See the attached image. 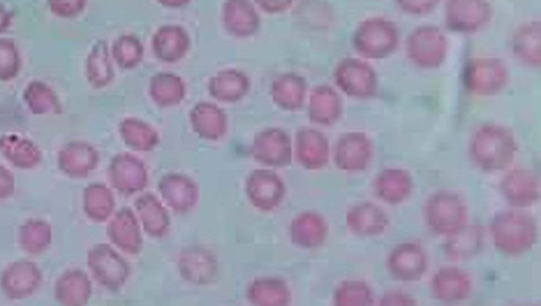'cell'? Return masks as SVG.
I'll return each mask as SVG.
<instances>
[{"label":"cell","mask_w":541,"mask_h":306,"mask_svg":"<svg viewBox=\"0 0 541 306\" xmlns=\"http://www.w3.org/2000/svg\"><path fill=\"white\" fill-rule=\"evenodd\" d=\"M517 143L513 133L494 123L479 126L470 143L472 161L483 172L497 173L508 169L514 161Z\"/></svg>","instance_id":"obj_1"},{"label":"cell","mask_w":541,"mask_h":306,"mask_svg":"<svg viewBox=\"0 0 541 306\" xmlns=\"http://www.w3.org/2000/svg\"><path fill=\"white\" fill-rule=\"evenodd\" d=\"M495 248L508 257L527 254L537 241V225L532 215L524 209L501 211L491 224Z\"/></svg>","instance_id":"obj_2"},{"label":"cell","mask_w":541,"mask_h":306,"mask_svg":"<svg viewBox=\"0 0 541 306\" xmlns=\"http://www.w3.org/2000/svg\"><path fill=\"white\" fill-rule=\"evenodd\" d=\"M400 30L384 16H372L362 21L352 34V47L367 61L385 60L397 51Z\"/></svg>","instance_id":"obj_3"},{"label":"cell","mask_w":541,"mask_h":306,"mask_svg":"<svg viewBox=\"0 0 541 306\" xmlns=\"http://www.w3.org/2000/svg\"><path fill=\"white\" fill-rule=\"evenodd\" d=\"M405 53L414 66L423 70H435L449 57L450 40L439 27L422 25L407 36Z\"/></svg>","instance_id":"obj_4"},{"label":"cell","mask_w":541,"mask_h":306,"mask_svg":"<svg viewBox=\"0 0 541 306\" xmlns=\"http://www.w3.org/2000/svg\"><path fill=\"white\" fill-rule=\"evenodd\" d=\"M424 218L429 229L447 238L466 224L468 209L458 194L439 191L428 198Z\"/></svg>","instance_id":"obj_5"},{"label":"cell","mask_w":541,"mask_h":306,"mask_svg":"<svg viewBox=\"0 0 541 306\" xmlns=\"http://www.w3.org/2000/svg\"><path fill=\"white\" fill-rule=\"evenodd\" d=\"M509 80L507 65L497 58H475L464 67V87L476 97H493L500 94L508 86Z\"/></svg>","instance_id":"obj_6"},{"label":"cell","mask_w":541,"mask_h":306,"mask_svg":"<svg viewBox=\"0 0 541 306\" xmlns=\"http://www.w3.org/2000/svg\"><path fill=\"white\" fill-rule=\"evenodd\" d=\"M334 82L343 94L359 100L375 97L379 89L377 71L362 58L343 59L334 69Z\"/></svg>","instance_id":"obj_7"},{"label":"cell","mask_w":541,"mask_h":306,"mask_svg":"<svg viewBox=\"0 0 541 306\" xmlns=\"http://www.w3.org/2000/svg\"><path fill=\"white\" fill-rule=\"evenodd\" d=\"M490 0H446L444 23L447 29L462 35L476 34L493 20Z\"/></svg>","instance_id":"obj_8"},{"label":"cell","mask_w":541,"mask_h":306,"mask_svg":"<svg viewBox=\"0 0 541 306\" xmlns=\"http://www.w3.org/2000/svg\"><path fill=\"white\" fill-rule=\"evenodd\" d=\"M388 273L396 280L406 283L422 279L428 268V258L424 248L413 242L397 245L386 262Z\"/></svg>","instance_id":"obj_9"},{"label":"cell","mask_w":541,"mask_h":306,"mask_svg":"<svg viewBox=\"0 0 541 306\" xmlns=\"http://www.w3.org/2000/svg\"><path fill=\"white\" fill-rule=\"evenodd\" d=\"M373 157V144L361 132H349L340 137L334 148V164L346 173L365 171Z\"/></svg>","instance_id":"obj_10"},{"label":"cell","mask_w":541,"mask_h":306,"mask_svg":"<svg viewBox=\"0 0 541 306\" xmlns=\"http://www.w3.org/2000/svg\"><path fill=\"white\" fill-rule=\"evenodd\" d=\"M500 192L511 207L515 209L530 208L538 201V179L529 169L511 170L502 178Z\"/></svg>","instance_id":"obj_11"},{"label":"cell","mask_w":541,"mask_h":306,"mask_svg":"<svg viewBox=\"0 0 541 306\" xmlns=\"http://www.w3.org/2000/svg\"><path fill=\"white\" fill-rule=\"evenodd\" d=\"M247 194L257 209L270 211L282 204L286 187L281 177L273 171L257 170L248 178Z\"/></svg>","instance_id":"obj_12"},{"label":"cell","mask_w":541,"mask_h":306,"mask_svg":"<svg viewBox=\"0 0 541 306\" xmlns=\"http://www.w3.org/2000/svg\"><path fill=\"white\" fill-rule=\"evenodd\" d=\"M473 280L459 267H443L434 275L431 282L433 297L447 304H455L468 299L473 292Z\"/></svg>","instance_id":"obj_13"},{"label":"cell","mask_w":541,"mask_h":306,"mask_svg":"<svg viewBox=\"0 0 541 306\" xmlns=\"http://www.w3.org/2000/svg\"><path fill=\"white\" fill-rule=\"evenodd\" d=\"M253 155L257 162L273 168L290 165L293 156L292 141L282 130H268L256 136Z\"/></svg>","instance_id":"obj_14"},{"label":"cell","mask_w":541,"mask_h":306,"mask_svg":"<svg viewBox=\"0 0 541 306\" xmlns=\"http://www.w3.org/2000/svg\"><path fill=\"white\" fill-rule=\"evenodd\" d=\"M221 22L227 32L238 39H248L260 28L257 7L250 0H226L221 10Z\"/></svg>","instance_id":"obj_15"},{"label":"cell","mask_w":541,"mask_h":306,"mask_svg":"<svg viewBox=\"0 0 541 306\" xmlns=\"http://www.w3.org/2000/svg\"><path fill=\"white\" fill-rule=\"evenodd\" d=\"M295 155L298 164L305 169L322 170L327 167L330 160L329 140L319 130L304 128L296 135Z\"/></svg>","instance_id":"obj_16"},{"label":"cell","mask_w":541,"mask_h":306,"mask_svg":"<svg viewBox=\"0 0 541 306\" xmlns=\"http://www.w3.org/2000/svg\"><path fill=\"white\" fill-rule=\"evenodd\" d=\"M346 225L354 236L376 238L387 230L389 219L381 207L364 202L349 209L346 214Z\"/></svg>","instance_id":"obj_17"},{"label":"cell","mask_w":541,"mask_h":306,"mask_svg":"<svg viewBox=\"0 0 541 306\" xmlns=\"http://www.w3.org/2000/svg\"><path fill=\"white\" fill-rule=\"evenodd\" d=\"M308 99V115L312 123L332 126L342 118L343 100L333 87L327 84L316 86Z\"/></svg>","instance_id":"obj_18"},{"label":"cell","mask_w":541,"mask_h":306,"mask_svg":"<svg viewBox=\"0 0 541 306\" xmlns=\"http://www.w3.org/2000/svg\"><path fill=\"white\" fill-rule=\"evenodd\" d=\"M415 184L412 175L401 168L382 171L373 182V191L379 200L390 206H398L412 195Z\"/></svg>","instance_id":"obj_19"},{"label":"cell","mask_w":541,"mask_h":306,"mask_svg":"<svg viewBox=\"0 0 541 306\" xmlns=\"http://www.w3.org/2000/svg\"><path fill=\"white\" fill-rule=\"evenodd\" d=\"M511 49L514 58L530 69L541 65V24L530 21L519 25L512 35Z\"/></svg>","instance_id":"obj_20"},{"label":"cell","mask_w":541,"mask_h":306,"mask_svg":"<svg viewBox=\"0 0 541 306\" xmlns=\"http://www.w3.org/2000/svg\"><path fill=\"white\" fill-rule=\"evenodd\" d=\"M329 226L324 216L315 211H305L291 223V240L304 249H315L324 245Z\"/></svg>","instance_id":"obj_21"},{"label":"cell","mask_w":541,"mask_h":306,"mask_svg":"<svg viewBox=\"0 0 541 306\" xmlns=\"http://www.w3.org/2000/svg\"><path fill=\"white\" fill-rule=\"evenodd\" d=\"M152 46L160 61L176 63L189 52L191 39L189 33L179 25H164L154 34Z\"/></svg>","instance_id":"obj_22"},{"label":"cell","mask_w":541,"mask_h":306,"mask_svg":"<svg viewBox=\"0 0 541 306\" xmlns=\"http://www.w3.org/2000/svg\"><path fill=\"white\" fill-rule=\"evenodd\" d=\"M159 190L164 203L177 213H185L194 208L198 198L196 185L189 177L170 174L162 177Z\"/></svg>","instance_id":"obj_23"},{"label":"cell","mask_w":541,"mask_h":306,"mask_svg":"<svg viewBox=\"0 0 541 306\" xmlns=\"http://www.w3.org/2000/svg\"><path fill=\"white\" fill-rule=\"evenodd\" d=\"M271 95L275 104L283 110H302L308 97V85L304 77L293 74L278 76L272 83Z\"/></svg>","instance_id":"obj_24"},{"label":"cell","mask_w":541,"mask_h":306,"mask_svg":"<svg viewBox=\"0 0 541 306\" xmlns=\"http://www.w3.org/2000/svg\"><path fill=\"white\" fill-rule=\"evenodd\" d=\"M251 83L244 72L237 69H226L218 72L209 83L210 95L223 103H235L244 98Z\"/></svg>","instance_id":"obj_25"},{"label":"cell","mask_w":541,"mask_h":306,"mask_svg":"<svg viewBox=\"0 0 541 306\" xmlns=\"http://www.w3.org/2000/svg\"><path fill=\"white\" fill-rule=\"evenodd\" d=\"M190 117L193 129L202 138L217 140L227 133V116L213 103L197 104Z\"/></svg>","instance_id":"obj_26"},{"label":"cell","mask_w":541,"mask_h":306,"mask_svg":"<svg viewBox=\"0 0 541 306\" xmlns=\"http://www.w3.org/2000/svg\"><path fill=\"white\" fill-rule=\"evenodd\" d=\"M114 175L113 180L116 188L126 194H134L143 190L147 184V173L141 160L134 156L123 155L113 164L111 168Z\"/></svg>","instance_id":"obj_27"},{"label":"cell","mask_w":541,"mask_h":306,"mask_svg":"<svg viewBox=\"0 0 541 306\" xmlns=\"http://www.w3.org/2000/svg\"><path fill=\"white\" fill-rule=\"evenodd\" d=\"M483 245V231L477 225L465 224L447 237L444 245L445 254L452 260L464 261L479 254Z\"/></svg>","instance_id":"obj_28"},{"label":"cell","mask_w":541,"mask_h":306,"mask_svg":"<svg viewBox=\"0 0 541 306\" xmlns=\"http://www.w3.org/2000/svg\"><path fill=\"white\" fill-rule=\"evenodd\" d=\"M139 222L152 237H162L169 229L170 216L153 193L145 194L136 202Z\"/></svg>","instance_id":"obj_29"},{"label":"cell","mask_w":541,"mask_h":306,"mask_svg":"<svg viewBox=\"0 0 541 306\" xmlns=\"http://www.w3.org/2000/svg\"><path fill=\"white\" fill-rule=\"evenodd\" d=\"M149 95L163 107L175 106L183 101L186 88L183 80L170 72L155 75L149 83Z\"/></svg>","instance_id":"obj_30"},{"label":"cell","mask_w":541,"mask_h":306,"mask_svg":"<svg viewBox=\"0 0 541 306\" xmlns=\"http://www.w3.org/2000/svg\"><path fill=\"white\" fill-rule=\"evenodd\" d=\"M249 301L254 304H289L291 293L288 285L277 278L256 279L248 291Z\"/></svg>","instance_id":"obj_31"},{"label":"cell","mask_w":541,"mask_h":306,"mask_svg":"<svg viewBox=\"0 0 541 306\" xmlns=\"http://www.w3.org/2000/svg\"><path fill=\"white\" fill-rule=\"evenodd\" d=\"M133 211L123 209L113 225L114 242L130 254H137L142 246L141 226Z\"/></svg>","instance_id":"obj_32"},{"label":"cell","mask_w":541,"mask_h":306,"mask_svg":"<svg viewBox=\"0 0 541 306\" xmlns=\"http://www.w3.org/2000/svg\"><path fill=\"white\" fill-rule=\"evenodd\" d=\"M333 303L338 306H368L375 303V295L366 282L345 280L335 288Z\"/></svg>","instance_id":"obj_33"},{"label":"cell","mask_w":541,"mask_h":306,"mask_svg":"<svg viewBox=\"0 0 541 306\" xmlns=\"http://www.w3.org/2000/svg\"><path fill=\"white\" fill-rule=\"evenodd\" d=\"M122 135L127 146L136 151H151L158 146V133L151 125L137 118H129L122 124Z\"/></svg>","instance_id":"obj_34"},{"label":"cell","mask_w":541,"mask_h":306,"mask_svg":"<svg viewBox=\"0 0 541 306\" xmlns=\"http://www.w3.org/2000/svg\"><path fill=\"white\" fill-rule=\"evenodd\" d=\"M114 56L122 68L134 69L143 61V44L137 36L124 35L117 41Z\"/></svg>","instance_id":"obj_35"},{"label":"cell","mask_w":541,"mask_h":306,"mask_svg":"<svg viewBox=\"0 0 541 306\" xmlns=\"http://www.w3.org/2000/svg\"><path fill=\"white\" fill-rule=\"evenodd\" d=\"M441 0H396L401 12L409 16H425L433 13Z\"/></svg>","instance_id":"obj_36"},{"label":"cell","mask_w":541,"mask_h":306,"mask_svg":"<svg viewBox=\"0 0 541 306\" xmlns=\"http://www.w3.org/2000/svg\"><path fill=\"white\" fill-rule=\"evenodd\" d=\"M255 6L269 14H279L288 11L295 0H254Z\"/></svg>","instance_id":"obj_37"},{"label":"cell","mask_w":541,"mask_h":306,"mask_svg":"<svg viewBox=\"0 0 541 306\" xmlns=\"http://www.w3.org/2000/svg\"><path fill=\"white\" fill-rule=\"evenodd\" d=\"M416 300L401 291L386 292L380 300L381 305H416Z\"/></svg>","instance_id":"obj_38"},{"label":"cell","mask_w":541,"mask_h":306,"mask_svg":"<svg viewBox=\"0 0 541 306\" xmlns=\"http://www.w3.org/2000/svg\"><path fill=\"white\" fill-rule=\"evenodd\" d=\"M157 2L166 8L179 9L189 5L192 0H157Z\"/></svg>","instance_id":"obj_39"}]
</instances>
